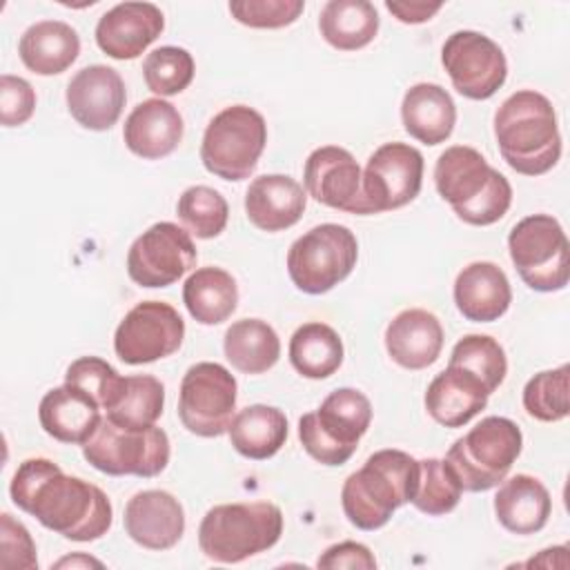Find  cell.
I'll return each instance as SVG.
<instances>
[{"label":"cell","instance_id":"obj_46","mask_svg":"<svg viewBox=\"0 0 570 570\" xmlns=\"http://www.w3.org/2000/svg\"><path fill=\"white\" fill-rule=\"evenodd\" d=\"M441 7L443 2H394V0L385 2V9L405 24L428 22L436 11H441Z\"/></svg>","mask_w":570,"mask_h":570},{"label":"cell","instance_id":"obj_16","mask_svg":"<svg viewBox=\"0 0 570 570\" xmlns=\"http://www.w3.org/2000/svg\"><path fill=\"white\" fill-rule=\"evenodd\" d=\"M196 245L183 227L163 220L145 229L127 252V274L140 287H167L196 265Z\"/></svg>","mask_w":570,"mask_h":570},{"label":"cell","instance_id":"obj_36","mask_svg":"<svg viewBox=\"0 0 570 570\" xmlns=\"http://www.w3.org/2000/svg\"><path fill=\"white\" fill-rule=\"evenodd\" d=\"M463 488L445 459H421L419 461V483L412 497V505L428 514L441 517L452 512L461 501Z\"/></svg>","mask_w":570,"mask_h":570},{"label":"cell","instance_id":"obj_44","mask_svg":"<svg viewBox=\"0 0 570 570\" xmlns=\"http://www.w3.org/2000/svg\"><path fill=\"white\" fill-rule=\"evenodd\" d=\"M36 109V91L33 87L11 73H2L0 78V122L4 127L24 125Z\"/></svg>","mask_w":570,"mask_h":570},{"label":"cell","instance_id":"obj_21","mask_svg":"<svg viewBox=\"0 0 570 570\" xmlns=\"http://www.w3.org/2000/svg\"><path fill=\"white\" fill-rule=\"evenodd\" d=\"M305 187L285 174H265L249 183L245 191V214L263 232H283L296 225L305 212Z\"/></svg>","mask_w":570,"mask_h":570},{"label":"cell","instance_id":"obj_13","mask_svg":"<svg viewBox=\"0 0 570 570\" xmlns=\"http://www.w3.org/2000/svg\"><path fill=\"white\" fill-rule=\"evenodd\" d=\"M423 185V156L407 142L381 145L365 165L361 194L363 216L399 209L412 203Z\"/></svg>","mask_w":570,"mask_h":570},{"label":"cell","instance_id":"obj_5","mask_svg":"<svg viewBox=\"0 0 570 570\" xmlns=\"http://www.w3.org/2000/svg\"><path fill=\"white\" fill-rule=\"evenodd\" d=\"M283 512L269 501L220 503L198 525V548L216 563H238L278 543Z\"/></svg>","mask_w":570,"mask_h":570},{"label":"cell","instance_id":"obj_15","mask_svg":"<svg viewBox=\"0 0 570 570\" xmlns=\"http://www.w3.org/2000/svg\"><path fill=\"white\" fill-rule=\"evenodd\" d=\"M441 62L452 87L470 100L492 98L508 78L503 49L479 31H454L441 47Z\"/></svg>","mask_w":570,"mask_h":570},{"label":"cell","instance_id":"obj_41","mask_svg":"<svg viewBox=\"0 0 570 570\" xmlns=\"http://www.w3.org/2000/svg\"><path fill=\"white\" fill-rule=\"evenodd\" d=\"M65 383L85 390L107 412L118 401L125 376H120L107 361L98 356H80L67 367Z\"/></svg>","mask_w":570,"mask_h":570},{"label":"cell","instance_id":"obj_10","mask_svg":"<svg viewBox=\"0 0 570 570\" xmlns=\"http://www.w3.org/2000/svg\"><path fill=\"white\" fill-rule=\"evenodd\" d=\"M356 236L336 223H323L298 236L287 252V274L305 294H325L356 267Z\"/></svg>","mask_w":570,"mask_h":570},{"label":"cell","instance_id":"obj_3","mask_svg":"<svg viewBox=\"0 0 570 570\" xmlns=\"http://www.w3.org/2000/svg\"><path fill=\"white\" fill-rule=\"evenodd\" d=\"M434 185L439 196L450 203L454 214L476 227L492 225L505 216L512 205V185L488 165L481 151L468 145L448 147L434 165Z\"/></svg>","mask_w":570,"mask_h":570},{"label":"cell","instance_id":"obj_7","mask_svg":"<svg viewBox=\"0 0 570 570\" xmlns=\"http://www.w3.org/2000/svg\"><path fill=\"white\" fill-rule=\"evenodd\" d=\"M370 423V399L354 387H341L325 396L316 412L301 416L298 439L314 461L323 465H343L356 452Z\"/></svg>","mask_w":570,"mask_h":570},{"label":"cell","instance_id":"obj_30","mask_svg":"<svg viewBox=\"0 0 570 570\" xmlns=\"http://www.w3.org/2000/svg\"><path fill=\"white\" fill-rule=\"evenodd\" d=\"M227 432L238 454L252 461H265L285 445L287 416L278 407L254 403L234 414Z\"/></svg>","mask_w":570,"mask_h":570},{"label":"cell","instance_id":"obj_37","mask_svg":"<svg viewBox=\"0 0 570 570\" xmlns=\"http://www.w3.org/2000/svg\"><path fill=\"white\" fill-rule=\"evenodd\" d=\"M178 218L196 238H216L229 218L227 200L207 185L187 187L176 203Z\"/></svg>","mask_w":570,"mask_h":570},{"label":"cell","instance_id":"obj_33","mask_svg":"<svg viewBox=\"0 0 570 570\" xmlns=\"http://www.w3.org/2000/svg\"><path fill=\"white\" fill-rule=\"evenodd\" d=\"M225 358L243 374H263L281 356L276 330L261 318H240L232 323L223 338Z\"/></svg>","mask_w":570,"mask_h":570},{"label":"cell","instance_id":"obj_32","mask_svg":"<svg viewBox=\"0 0 570 570\" xmlns=\"http://www.w3.org/2000/svg\"><path fill=\"white\" fill-rule=\"evenodd\" d=\"M318 31L338 51L367 47L379 33V11L367 0H330L321 9Z\"/></svg>","mask_w":570,"mask_h":570},{"label":"cell","instance_id":"obj_34","mask_svg":"<svg viewBox=\"0 0 570 570\" xmlns=\"http://www.w3.org/2000/svg\"><path fill=\"white\" fill-rule=\"evenodd\" d=\"M289 363L305 379H327L343 363V341L321 321L303 323L289 338Z\"/></svg>","mask_w":570,"mask_h":570},{"label":"cell","instance_id":"obj_8","mask_svg":"<svg viewBox=\"0 0 570 570\" xmlns=\"http://www.w3.org/2000/svg\"><path fill=\"white\" fill-rule=\"evenodd\" d=\"M265 145V118L254 107L232 105L205 127L200 160L209 174L223 180H245L256 169Z\"/></svg>","mask_w":570,"mask_h":570},{"label":"cell","instance_id":"obj_6","mask_svg":"<svg viewBox=\"0 0 570 570\" xmlns=\"http://www.w3.org/2000/svg\"><path fill=\"white\" fill-rule=\"evenodd\" d=\"M523 448V434L512 419L485 416L456 439L445 463L465 492H485L499 485Z\"/></svg>","mask_w":570,"mask_h":570},{"label":"cell","instance_id":"obj_20","mask_svg":"<svg viewBox=\"0 0 570 570\" xmlns=\"http://www.w3.org/2000/svg\"><path fill=\"white\" fill-rule=\"evenodd\" d=\"M131 541L147 550H169L185 532V512L180 501L165 490L136 492L122 517Z\"/></svg>","mask_w":570,"mask_h":570},{"label":"cell","instance_id":"obj_26","mask_svg":"<svg viewBox=\"0 0 570 570\" xmlns=\"http://www.w3.org/2000/svg\"><path fill=\"white\" fill-rule=\"evenodd\" d=\"M454 303L463 318L472 323L499 321L512 303L510 281L499 265L474 261L454 281Z\"/></svg>","mask_w":570,"mask_h":570},{"label":"cell","instance_id":"obj_28","mask_svg":"<svg viewBox=\"0 0 570 570\" xmlns=\"http://www.w3.org/2000/svg\"><path fill=\"white\" fill-rule=\"evenodd\" d=\"M552 512L548 488L530 474L503 479L494 497V514L512 534H534L546 528Z\"/></svg>","mask_w":570,"mask_h":570},{"label":"cell","instance_id":"obj_23","mask_svg":"<svg viewBox=\"0 0 570 570\" xmlns=\"http://www.w3.org/2000/svg\"><path fill=\"white\" fill-rule=\"evenodd\" d=\"M94 396L76 385H60L49 390L38 405L40 428L60 443L85 445L96 432L102 414Z\"/></svg>","mask_w":570,"mask_h":570},{"label":"cell","instance_id":"obj_22","mask_svg":"<svg viewBox=\"0 0 570 570\" xmlns=\"http://www.w3.org/2000/svg\"><path fill=\"white\" fill-rule=\"evenodd\" d=\"M183 131V116L171 102L163 98H147L127 116L122 138L131 154L145 160H158L178 147Z\"/></svg>","mask_w":570,"mask_h":570},{"label":"cell","instance_id":"obj_14","mask_svg":"<svg viewBox=\"0 0 570 570\" xmlns=\"http://www.w3.org/2000/svg\"><path fill=\"white\" fill-rule=\"evenodd\" d=\"M183 338L185 321L176 307L163 301H142L118 323L114 350L122 363L142 365L171 356Z\"/></svg>","mask_w":570,"mask_h":570},{"label":"cell","instance_id":"obj_17","mask_svg":"<svg viewBox=\"0 0 570 570\" xmlns=\"http://www.w3.org/2000/svg\"><path fill=\"white\" fill-rule=\"evenodd\" d=\"M363 171L356 158L336 145L314 149L303 167L305 191L321 205L363 216Z\"/></svg>","mask_w":570,"mask_h":570},{"label":"cell","instance_id":"obj_40","mask_svg":"<svg viewBox=\"0 0 570 570\" xmlns=\"http://www.w3.org/2000/svg\"><path fill=\"white\" fill-rule=\"evenodd\" d=\"M568 379L570 367L561 365L557 370H543L534 374L523 387L525 412L543 423H554L568 416Z\"/></svg>","mask_w":570,"mask_h":570},{"label":"cell","instance_id":"obj_18","mask_svg":"<svg viewBox=\"0 0 570 570\" xmlns=\"http://www.w3.org/2000/svg\"><path fill=\"white\" fill-rule=\"evenodd\" d=\"M67 109L71 118L91 131L111 129L125 107L127 91L120 73L107 65H89L76 71L67 85Z\"/></svg>","mask_w":570,"mask_h":570},{"label":"cell","instance_id":"obj_43","mask_svg":"<svg viewBox=\"0 0 570 570\" xmlns=\"http://www.w3.org/2000/svg\"><path fill=\"white\" fill-rule=\"evenodd\" d=\"M0 566L2 568H22L33 570L38 568L36 559V543L29 530L16 521L9 512L0 514Z\"/></svg>","mask_w":570,"mask_h":570},{"label":"cell","instance_id":"obj_39","mask_svg":"<svg viewBox=\"0 0 570 570\" xmlns=\"http://www.w3.org/2000/svg\"><path fill=\"white\" fill-rule=\"evenodd\" d=\"M194 58L187 49L165 45L147 53L142 62V78L149 91L158 96H176L194 80Z\"/></svg>","mask_w":570,"mask_h":570},{"label":"cell","instance_id":"obj_24","mask_svg":"<svg viewBox=\"0 0 570 570\" xmlns=\"http://www.w3.org/2000/svg\"><path fill=\"white\" fill-rule=\"evenodd\" d=\"M488 387L472 372L450 365L432 379L425 392L428 414L443 428L470 423L488 405Z\"/></svg>","mask_w":570,"mask_h":570},{"label":"cell","instance_id":"obj_2","mask_svg":"<svg viewBox=\"0 0 570 570\" xmlns=\"http://www.w3.org/2000/svg\"><path fill=\"white\" fill-rule=\"evenodd\" d=\"M501 158L523 176L550 171L561 156V134L552 102L532 89L508 96L494 114Z\"/></svg>","mask_w":570,"mask_h":570},{"label":"cell","instance_id":"obj_42","mask_svg":"<svg viewBox=\"0 0 570 570\" xmlns=\"http://www.w3.org/2000/svg\"><path fill=\"white\" fill-rule=\"evenodd\" d=\"M303 0H236L229 2V13L252 29H281L298 20Z\"/></svg>","mask_w":570,"mask_h":570},{"label":"cell","instance_id":"obj_9","mask_svg":"<svg viewBox=\"0 0 570 570\" xmlns=\"http://www.w3.org/2000/svg\"><path fill=\"white\" fill-rule=\"evenodd\" d=\"M169 436L165 430L122 428L109 416H102L96 432L82 445V456L98 472L109 476H142L160 474L169 463Z\"/></svg>","mask_w":570,"mask_h":570},{"label":"cell","instance_id":"obj_29","mask_svg":"<svg viewBox=\"0 0 570 570\" xmlns=\"http://www.w3.org/2000/svg\"><path fill=\"white\" fill-rule=\"evenodd\" d=\"M80 53L76 29L62 20H40L31 24L18 42L22 65L38 76H56L69 69Z\"/></svg>","mask_w":570,"mask_h":570},{"label":"cell","instance_id":"obj_35","mask_svg":"<svg viewBox=\"0 0 570 570\" xmlns=\"http://www.w3.org/2000/svg\"><path fill=\"white\" fill-rule=\"evenodd\" d=\"M165 405V387L151 374L125 376L122 392L118 401L105 412L114 423L122 428H149L154 425Z\"/></svg>","mask_w":570,"mask_h":570},{"label":"cell","instance_id":"obj_11","mask_svg":"<svg viewBox=\"0 0 570 570\" xmlns=\"http://www.w3.org/2000/svg\"><path fill=\"white\" fill-rule=\"evenodd\" d=\"M510 258L521 281L534 292H559L570 278V245L561 223L550 214L521 218L508 236Z\"/></svg>","mask_w":570,"mask_h":570},{"label":"cell","instance_id":"obj_47","mask_svg":"<svg viewBox=\"0 0 570 570\" xmlns=\"http://www.w3.org/2000/svg\"><path fill=\"white\" fill-rule=\"evenodd\" d=\"M67 566H71V568H76V566H96V568H102V563H100L98 559L87 557V554H71V557H65V559H60V561L53 563V568H67Z\"/></svg>","mask_w":570,"mask_h":570},{"label":"cell","instance_id":"obj_1","mask_svg":"<svg viewBox=\"0 0 570 570\" xmlns=\"http://www.w3.org/2000/svg\"><path fill=\"white\" fill-rule=\"evenodd\" d=\"M9 494L16 508L69 541H96L111 528L109 497L94 483L65 474L58 463L33 456L18 465Z\"/></svg>","mask_w":570,"mask_h":570},{"label":"cell","instance_id":"obj_27","mask_svg":"<svg viewBox=\"0 0 570 570\" xmlns=\"http://www.w3.org/2000/svg\"><path fill=\"white\" fill-rule=\"evenodd\" d=\"M401 120L414 140L423 145H441L452 136L456 105L441 85L416 82L403 96Z\"/></svg>","mask_w":570,"mask_h":570},{"label":"cell","instance_id":"obj_38","mask_svg":"<svg viewBox=\"0 0 570 570\" xmlns=\"http://www.w3.org/2000/svg\"><path fill=\"white\" fill-rule=\"evenodd\" d=\"M450 365H459L483 381L492 394L508 374V358L497 338L488 334L463 336L450 354Z\"/></svg>","mask_w":570,"mask_h":570},{"label":"cell","instance_id":"obj_25","mask_svg":"<svg viewBox=\"0 0 570 570\" xmlns=\"http://www.w3.org/2000/svg\"><path fill=\"white\" fill-rule=\"evenodd\" d=\"M385 350L405 370L430 367L443 350L441 321L421 307L399 312L385 330Z\"/></svg>","mask_w":570,"mask_h":570},{"label":"cell","instance_id":"obj_31","mask_svg":"<svg viewBox=\"0 0 570 570\" xmlns=\"http://www.w3.org/2000/svg\"><path fill=\"white\" fill-rule=\"evenodd\" d=\"M183 303L189 316L200 325L227 321L238 303V285L223 267H200L183 285Z\"/></svg>","mask_w":570,"mask_h":570},{"label":"cell","instance_id":"obj_45","mask_svg":"<svg viewBox=\"0 0 570 570\" xmlns=\"http://www.w3.org/2000/svg\"><path fill=\"white\" fill-rule=\"evenodd\" d=\"M318 568L323 570H374L376 568V559L370 552L367 546L358 543V541H341L330 546L316 561Z\"/></svg>","mask_w":570,"mask_h":570},{"label":"cell","instance_id":"obj_4","mask_svg":"<svg viewBox=\"0 0 570 570\" xmlns=\"http://www.w3.org/2000/svg\"><path fill=\"white\" fill-rule=\"evenodd\" d=\"M419 483V461L403 450H379L352 472L341 490L347 521L358 530L383 528L396 508L412 501Z\"/></svg>","mask_w":570,"mask_h":570},{"label":"cell","instance_id":"obj_12","mask_svg":"<svg viewBox=\"0 0 570 570\" xmlns=\"http://www.w3.org/2000/svg\"><path fill=\"white\" fill-rule=\"evenodd\" d=\"M238 385L234 374L220 363L200 361L191 365L178 394V419L196 436L214 439L229 430Z\"/></svg>","mask_w":570,"mask_h":570},{"label":"cell","instance_id":"obj_19","mask_svg":"<svg viewBox=\"0 0 570 570\" xmlns=\"http://www.w3.org/2000/svg\"><path fill=\"white\" fill-rule=\"evenodd\" d=\"M165 29L163 11L151 2H120L100 16L96 45L114 60L138 58Z\"/></svg>","mask_w":570,"mask_h":570}]
</instances>
